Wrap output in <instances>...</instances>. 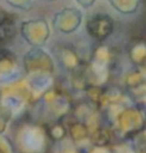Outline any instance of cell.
<instances>
[{"mask_svg": "<svg viewBox=\"0 0 146 153\" xmlns=\"http://www.w3.org/2000/svg\"><path fill=\"white\" fill-rule=\"evenodd\" d=\"M111 21L106 16H97L88 22V32L94 37L104 39L111 32Z\"/></svg>", "mask_w": 146, "mask_h": 153, "instance_id": "6da1fadb", "label": "cell"}]
</instances>
